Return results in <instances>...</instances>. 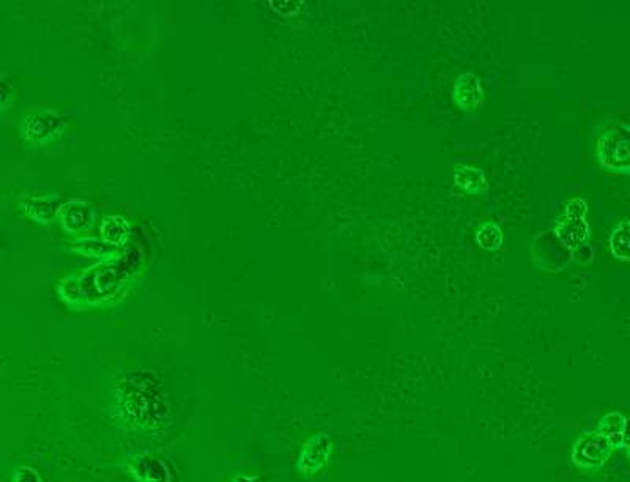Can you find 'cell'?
<instances>
[{
	"instance_id": "1",
	"label": "cell",
	"mask_w": 630,
	"mask_h": 482,
	"mask_svg": "<svg viewBox=\"0 0 630 482\" xmlns=\"http://www.w3.org/2000/svg\"><path fill=\"white\" fill-rule=\"evenodd\" d=\"M114 413L131 431L160 434L171 423V402L160 375L149 369L123 375L114 388Z\"/></svg>"
},
{
	"instance_id": "2",
	"label": "cell",
	"mask_w": 630,
	"mask_h": 482,
	"mask_svg": "<svg viewBox=\"0 0 630 482\" xmlns=\"http://www.w3.org/2000/svg\"><path fill=\"white\" fill-rule=\"evenodd\" d=\"M597 160L607 171L630 175V127L610 122L599 133L596 142Z\"/></svg>"
},
{
	"instance_id": "3",
	"label": "cell",
	"mask_w": 630,
	"mask_h": 482,
	"mask_svg": "<svg viewBox=\"0 0 630 482\" xmlns=\"http://www.w3.org/2000/svg\"><path fill=\"white\" fill-rule=\"evenodd\" d=\"M588 204L582 197H575L567 202L563 218L555 224V234L558 240L571 251H577L585 245L590 235V226L586 223Z\"/></svg>"
},
{
	"instance_id": "4",
	"label": "cell",
	"mask_w": 630,
	"mask_h": 482,
	"mask_svg": "<svg viewBox=\"0 0 630 482\" xmlns=\"http://www.w3.org/2000/svg\"><path fill=\"white\" fill-rule=\"evenodd\" d=\"M333 451L334 443L330 435L325 432L311 435L298 453L297 464H295L298 473L306 478L319 475L330 464Z\"/></svg>"
},
{
	"instance_id": "5",
	"label": "cell",
	"mask_w": 630,
	"mask_h": 482,
	"mask_svg": "<svg viewBox=\"0 0 630 482\" xmlns=\"http://www.w3.org/2000/svg\"><path fill=\"white\" fill-rule=\"evenodd\" d=\"M613 445L599 432H588L579 437L572 448L571 459L582 470H599L610 459Z\"/></svg>"
},
{
	"instance_id": "6",
	"label": "cell",
	"mask_w": 630,
	"mask_h": 482,
	"mask_svg": "<svg viewBox=\"0 0 630 482\" xmlns=\"http://www.w3.org/2000/svg\"><path fill=\"white\" fill-rule=\"evenodd\" d=\"M123 468L136 482H174V471L166 460L149 451L128 457Z\"/></svg>"
},
{
	"instance_id": "7",
	"label": "cell",
	"mask_w": 630,
	"mask_h": 482,
	"mask_svg": "<svg viewBox=\"0 0 630 482\" xmlns=\"http://www.w3.org/2000/svg\"><path fill=\"white\" fill-rule=\"evenodd\" d=\"M454 101L465 112H475L484 103V89L481 79L475 73H464L457 78L454 84Z\"/></svg>"
},
{
	"instance_id": "8",
	"label": "cell",
	"mask_w": 630,
	"mask_h": 482,
	"mask_svg": "<svg viewBox=\"0 0 630 482\" xmlns=\"http://www.w3.org/2000/svg\"><path fill=\"white\" fill-rule=\"evenodd\" d=\"M454 183L467 194H482L487 190L486 175L478 167L457 166L454 169Z\"/></svg>"
},
{
	"instance_id": "9",
	"label": "cell",
	"mask_w": 630,
	"mask_h": 482,
	"mask_svg": "<svg viewBox=\"0 0 630 482\" xmlns=\"http://www.w3.org/2000/svg\"><path fill=\"white\" fill-rule=\"evenodd\" d=\"M624 426H626V416L619 412H610L601 419L597 426V432L604 435L613 448L623 446Z\"/></svg>"
},
{
	"instance_id": "10",
	"label": "cell",
	"mask_w": 630,
	"mask_h": 482,
	"mask_svg": "<svg viewBox=\"0 0 630 482\" xmlns=\"http://www.w3.org/2000/svg\"><path fill=\"white\" fill-rule=\"evenodd\" d=\"M610 251L615 259L630 262V219H624L616 224L610 234Z\"/></svg>"
},
{
	"instance_id": "11",
	"label": "cell",
	"mask_w": 630,
	"mask_h": 482,
	"mask_svg": "<svg viewBox=\"0 0 630 482\" xmlns=\"http://www.w3.org/2000/svg\"><path fill=\"white\" fill-rule=\"evenodd\" d=\"M476 241H478V245L481 246L482 249L495 251V249L500 248L501 243H503V232H501L497 224L492 223V221H487V223L481 224V226L478 227Z\"/></svg>"
},
{
	"instance_id": "12",
	"label": "cell",
	"mask_w": 630,
	"mask_h": 482,
	"mask_svg": "<svg viewBox=\"0 0 630 482\" xmlns=\"http://www.w3.org/2000/svg\"><path fill=\"white\" fill-rule=\"evenodd\" d=\"M125 223L120 216H109L108 219H104L103 226H101V232H103L104 240L109 241V243H117L120 245L123 240L126 238V234H128V230H119V226Z\"/></svg>"
},
{
	"instance_id": "13",
	"label": "cell",
	"mask_w": 630,
	"mask_h": 482,
	"mask_svg": "<svg viewBox=\"0 0 630 482\" xmlns=\"http://www.w3.org/2000/svg\"><path fill=\"white\" fill-rule=\"evenodd\" d=\"M12 482H45L43 476L40 475V471L35 470L30 465H23V467L16 468L13 473Z\"/></svg>"
},
{
	"instance_id": "14",
	"label": "cell",
	"mask_w": 630,
	"mask_h": 482,
	"mask_svg": "<svg viewBox=\"0 0 630 482\" xmlns=\"http://www.w3.org/2000/svg\"><path fill=\"white\" fill-rule=\"evenodd\" d=\"M227 482H267L264 478L256 475H237L230 478Z\"/></svg>"
},
{
	"instance_id": "15",
	"label": "cell",
	"mask_w": 630,
	"mask_h": 482,
	"mask_svg": "<svg viewBox=\"0 0 630 482\" xmlns=\"http://www.w3.org/2000/svg\"><path fill=\"white\" fill-rule=\"evenodd\" d=\"M623 446L626 449L630 448V418H626V426H624L623 434Z\"/></svg>"
},
{
	"instance_id": "16",
	"label": "cell",
	"mask_w": 630,
	"mask_h": 482,
	"mask_svg": "<svg viewBox=\"0 0 630 482\" xmlns=\"http://www.w3.org/2000/svg\"><path fill=\"white\" fill-rule=\"evenodd\" d=\"M627 456H629V460H630V448L627 449Z\"/></svg>"
}]
</instances>
